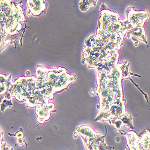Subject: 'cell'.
Returning <instances> with one entry per match:
<instances>
[{
  "label": "cell",
  "instance_id": "cell-1",
  "mask_svg": "<svg viewBox=\"0 0 150 150\" xmlns=\"http://www.w3.org/2000/svg\"><path fill=\"white\" fill-rule=\"evenodd\" d=\"M76 132L81 135L86 150H112L115 148L106 144L105 136L94 131L88 126H80L76 129Z\"/></svg>",
  "mask_w": 150,
  "mask_h": 150
},
{
  "label": "cell",
  "instance_id": "cell-2",
  "mask_svg": "<svg viewBox=\"0 0 150 150\" xmlns=\"http://www.w3.org/2000/svg\"><path fill=\"white\" fill-rule=\"evenodd\" d=\"M129 150H149V132L145 130L140 135L134 132L126 134Z\"/></svg>",
  "mask_w": 150,
  "mask_h": 150
},
{
  "label": "cell",
  "instance_id": "cell-3",
  "mask_svg": "<svg viewBox=\"0 0 150 150\" xmlns=\"http://www.w3.org/2000/svg\"><path fill=\"white\" fill-rule=\"evenodd\" d=\"M54 105L53 103H44L37 105L36 114L37 115V121L43 124L49 120L51 111L54 109Z\"/></svg>",
  "mask_w": 150,
  "mask_h": 150
},
{
  "label": "cell",
  "instance_id": "cell-4",
  "mask_svg": "<svg viewBox=\"0 0 150 150\" xmlns=\"http://www.w3.org/2000/svg\"><path fill=\"white\" fill-rule=\"evenodd\" d=\"M4 132L0 129V150H13V148L10 146L3 140Z\"/></svg>",
  "mask_w": 150,
  "mask_h": 150
},
{
  "label": "cell",
  "instance_id": "cell-5",
  "mask_svg": "<svg viewBox=\"0 0 150 150\" xmlns=\"http://www.w3.org/2000/svg\"><path fill=\"white\" fill-rule=\"evenodd\" d=\"M17 140V144L19 145H23L24 144V134L22 132H19L16 134Z\"/></svg>",
  "mask_w": 150,
  "mask_h": 150
},
{
  "label": "cell",
  "instance_id": "cell-6",
  "mask_svg": "<svg viewBox=\"0 0 150 150\" xmlns=\"http://www.w3.org/2000/svg\"><path fill=\"white\" fill-rule=\"evenodd\" d=\"M12 106V103L11 102V100L5 99L2 102L1 104H0V107L1 108V110L3 112L4 109H6L8 106Z\"/></svg>",
  "mask_w": 150,
  "mask_h": 150
},
{
  "label": "cell",
  "instance_id": "cell-7",
  "mask_svg": "<svg viewBox=\"0 0 150 150\" xmlns=\"http://www.w3.org/2000/svg\"><path fill=\"white\" fill-rule=\"evenodd\" d=\"M126 150H129V148L127 147V148H126Z\"/></svg>",
  "mask_w": 150,
  "mask_h": 150
}]
</instances>
